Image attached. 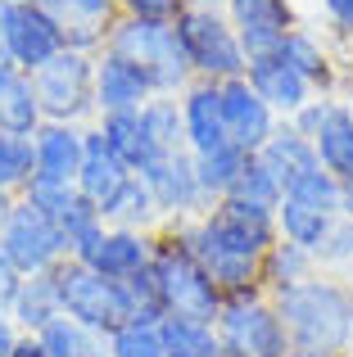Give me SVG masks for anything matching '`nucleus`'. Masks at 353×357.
<instances>
[{
    "label": "nucleus",
    "instance_id": "f257e3e1",
    "mask_svg": "<svg viewBox=\"0 0 353 357\" xmlns=\"http://www.w3.org/2000/svg\"><path fill=\"white\" fill-rule=\"evenodd\" d=\"M176 227L222 294L258 289V262L276 244V208L227 195V199L209 204L200 218L176 222Z\"/></svg>",
    "mask_w": 353,
    "mask_h": 357
},
{
    "label": "nucleus",
    "instance_id": "f03ea898",
    "mask_svg": "<svg viewBox=\"0 0 353 357\" xmlns=\"http://www.w3.org/2000/svg\"><path fill=\"white\" fill-rule=\"evenodd\" d=\"M290 349L299 353H349L353 344V280L336 271H313L308 280L272 294Z\"/></svg>",
    "mask_w": 353,
    "mask_h": 357
},
{
    "label": "nucleus",
    "instance_id": "7ed1b4c3",
    "mask_svg": "<svg viewBox=\"0 0 353 357\" xmlns=\"http://www.w3.org/2000/svg\"><path fill=\"white\" fill-rule=\"evenodd\" d=\"M150 271H154V285H159V298H163V312H168V317L218 321L222 298H227V294L213 285V276L204 271V262L195 258L190 240L181 236L176 222H163V227L154 231Z\"/></svg>",
    "mask_w": 353,
    "mask_h": 357
},
{
    "label": "nucleus",
    "instance_id": "20e7f679",
    "mask_svg": "<svg viewBox=\"0 0 353 357\" xmlns=\"http://www.w3.org/2000/svg\"><path fill=\"white\" fill-rule=\"evenodd\" d=\"M105 50L141 63V68L150 73V82H154V96H181V91L195 82L176 23H154V18L118 14L114 23H109V32H105Z\"/></svg>",
    "mask_w": 353,
    "mask_h": 357
},
{
    "label": "nucleus",
    "instance_id": "39448f33",
    "mask_svg": "<svg viewBox=\"0 0 353 357\" xmlns=\"http://www.w3.org/2000/svg\"><path fill=\"white\" fill-rule=\"evenodd\" d=\"M50 276H54V289H59L63 317L87 326L96 340H109L114 331H123L132 321V298H127L123 280H105L100 271H91L87 262H73V258H63Z\"/></svg>",
    "mask_w": 353,
    "mask_h": 357
},
{
    "label": "nucleus",
    "instance_id": "423d86ee",
    "mask_svg": "<svg viewBox=\"0 0 353 357\" xmlns=\"http://www.w3.org/2000/svg\"><path fill=\"white\" fill-rule=\"evenodd\" d=\"M218 340L227 357H285L290 353V335L281 326L272 294L263 289H245V294H227L218 312Z\"/></svg>",
    "mask_w": 353,
    "mask_h": 357
},
{
    "label": "nucleus",
    "instance_id": "0eeeda50",
    "mask_svg": "<svg viewBox=\"0 0 353 357\" xmlns=\"http://www.w3.org/2000/svg\"><path fill=\"white\" fill-rule=\"evenodd\" d=\"M32 86L45 122H73V127L96 122V54L59 50L45 68L32 73Z\"/></svg>",
    "mask_w": 353,
    "mask_h": 357
},
{
    "label": "nucleus",
    "instance_id": "6e6552de",
    "mask_svg": "<svg viewBox=\"0 0 353 357\" xmlns=\"http://www.w3.org/2000/svg\"><path fill=\"white\" fill-rule=\"evenodd\" d=\"M176 32H181L195 82H218L222 86L231 77H245V68H249L245 45H240L236 23L222 9H186L176 18Z\"/></svg>",
    "mask_w": 353,
    "mask_h": 357
},
{
    "label": "nucleus",
    "instance_id": "1a4fd4ad",
    "mask_svg": "<svg viewBox=\"0 0 353 357\" xmlns=\"http://www.w3.org/2000/svg\"><path fill=\"white\" fill-rule=\"evenodd\" d=\"M0 249H5L9 262H14L18 276H41V271H54L63 258H68L63 231L54 227L41 208H32L23 195L14 199V208H9L5 222H0Z\"/></svg>",
    "mask_w": 353,
    "mask_h": 357
},
{
    "label": "nucleus",
    "instance_id": "9d476101",
    "mask_svg": "<svg viewBox=\"0 0 353 357\" xmlns=\"http://www.w3.org/2000/svg\"><path fill=\"white\" fill-rule=\"evenodd\" d=\"M0 36H5V50H9V59H14V68H23V73L45 68L59 50H68L63 23L45 5L0 0Z\"/></svg>",
    "mask_w": 353,
    "mask_h": 357
},
{
    "label": "nucleus",
    "instance_id": "9b49d317",
    "mask_svg": "<svg viewBox=\"0 0 353 357\" xmlns=\"http://www.w3.org/2000/svg\"><path fill=\"white\" fill-rule=\"evenodd\" d=\"M145 185H150V199L159 208L163 222H190L209 208L200 190V176H195V154L190 149H172V154H159L145 172H136Z\"/></svg>",
    "mask_w": 353,
    "mask_h": 357
},
{
    "label": "nucleus",
    "instance_id": "f8f14e48",
    "mask_svg": "<svg viewBox=\"0 0 353 357\" xmlns=\"http://www.w3.org/2000/svg\"><path fill=\"white\" fill-rule=\"evenodd\" d=\"M222 14L236 23L240 45H245V59H263L276 54L290 27H299L294 14V0H227Z\"/></svg>",
    "mask_w": 353,
    "mask_h": 357
},
{
    "label": "nucleus",
    "instance_id": "ddd939ff",
    "mask_svg": "<svg viewBox=\"0 0 353 357\" xmlns=\"http://www.w3.org/2000/svg\"><path fill=\"white\" fill-rule=\"evenodd\" d=\"M218 91H222V122H227V140H231V145H240L245 154H258L281 118L267 109V100H258V91L249 86L245 77L222 82Z\"/></svg>",
    "mask_w": 353,
    "mask_h": 357
},
{
    "label": "nucleus",
    "instance_id": "4468645a",
    "mask_svg": "<svg viewBox=\"0 0 353 357\" xmlns=\"http://www.w3.org/2000/svg\"><path fill=\"white\" fill-rule=\"evenodd\" d=\"M145 100H154V82L141 63L123 59L114 50L96 54V118L105 114H132Z\"/></svg>",
    "mask_w": 353,
    "mask_h": 357
},
{
    "label": "nucleus",
    "instance_id": "2eb2a0df",
    "mask_svg": "<svg viewBox=\"0 0 353 357\" xmlns=\"http://www.w3.org/2000/svg\"><path fill=\"white\" fill-rule=\"evenodd\" d=\"M276 54H281V59L290 63V68L299 73L317 96H336L340 82H345V68H340L336 50H331V36L317 32V27H303V23L290 27Z\"/></svg>",
    "mask_w": 353,
    "mask_h": 357
},
{
    "label": "nucleus",
    "instance_id": "dca6fc26",
    "mask_svg": "<svg viewBox=\"0 0 353 357\" xmlns=\"http://www.w3.org/2000/svg\"><path fill=\"white\" fill-rule=\"evenodd\" d=\"M154 258V231H132V227H105V236L91 244L87 262L91 271H100L105 280H132L136 271H145Z\"/></svg>",
    "mask_w": 353,
    "mask_h": 357
},
{
    "label": "nucleus",
    "instance_id": "f3484780",
    "mask_svg": "<svg viewBox=\"0 0 353 357\" xmlns=\"http://www.w3.org/2000/svg\"><path fill=\"white\" fill-rule=\"evenodd\" d=\"M245 82L258 91V100H267V109H272L276 118H285V122H290L313 96H317V91H313L308 82H303L299 73H294L290 63L281 59V54H263V59H249Z\"/></svg>",
    "mask_w": 353,
    "mask_h": 357
},
{
    "label": "nucleus",
    "instance_id": "a211bd4d",
    "mask_svg": "<svg viewBox=\"0 0 353 357\" xmlns=\"http://www.w3.org/2000/svg\"><path fill=\"white\" fill-rule=\"evenodd\" d=\"M176 100H181V131H186V149L190 154H209V149L227 145L218 82H190Z\"/></svg>",
    "mask_w": 353,
    "mask_h": 357
},
{
    "label": "nucleus",
    "instance_id": "6ab92c4d",
    "mask_svg": "<svg viewBox=\"0 0 353 357\" xmlns=\"http://www.w3.org/2000/svg\"><path fill=\"white\" fill-rule=\"evenodd\" d=\"M82 145H87V127H73V122H41L32 136V158L36 172L45 181H77L82 167Z\"/></svg>",
    "mask_w": 353,
    "mask_h": 357
},
{
    "label": "nucleus",
    "instance_id": "aec40b11",
    "mask_svg": "<svg viewBox=\"0 0 353 357\" xmlns=\"http://www.w3.org/2000/svg\"><path fill=\"white\" fill-rule=\"evenodd\" d=\"M45 9L63 23L68 50H82V54L105 50V32L118 18V0H45Z\"/></svg>",
    "mask_w": 353,
    "mask_h": 357
},
{
    "label": "nucleus",
    "instance_id": "412c9836",
    "mask_svg": "<svg viewBox=\"0 0 353 357\" xmlns=\"http://www.w3.org/2000/svg\"><path fill=\"white\" fill-rule=\"evenodd\" d=\"M313 149H317V163L336 181H353V100L340 96L326 100V114L313 131Z\"/></svg>",
    "mask_w": 353,
    "mask_h": 357
},
{
    "label": "nucleus",
    "instance_id": "4be33fe9",
    "mask_svg": "<svg viewBox=\"0 0 353 357\" xmlns=\"http://www.w3.org/2000/svg\"><path fill=\"white\" fill-rule=\"evenodd\" d=\"M127 176H132V172H127V163H123V158H118L114 149L105 145L100 127L91 122V127H87V145H82L77 181H73V185H77V195H82V199H91V204L100 208V204H105L109 195H114L118 185L127 181Z\"/></svg>",
    "mask_w": 353,
    "mask_h": 357
},
{
    "label": "nucleus",
    "instance_id": "5701e85b",
    "mask_svg": "<svg viewBox=\"0 0 353 357\" xmlns=\"http://www.w3.org/2000/svg\"><path fill=\"white\" fill-rule=\"evenodd\" d=\"M96 127H100V136H105V145L127 163V172H145V167L163 154L150 140V131H145L141 109H132V114H105V118H96Z\"/></svg>",
    "mask_w": 353,
    "mask_h": 357
},
{
    "label": "nucleus",
    "instance_id": "b1692460",
    "mask_svg": "<svg viewBox=\"0 0 353 357\" xmlns=\"http://www.w3.org/2000/svg\"><path fill=\"white\" fill-rule=\"evenodd\" d=\"M336 227H340L336 213L308 208V204H299V199H281L276 204V240L299 244V249H308L313 258L326 249V240L336 236Z\"/></svg>",
    "mask_w": 353,
    "mask_h": 357
},
{
    "label": "nucleus",
    "instance_id": "393cba45",
    "mask_svg": "<svg viewBox=\"0 0 353 357\" xmlns=\"http://www.w3.org/2000/svg\"><path fill=\"white\" fill-rule=\"evenodd\" d=\"M41 122H45V118H41V105H36L32 73L5 68V73H0V131L32 140Z\"/></svg>",
    "mask_w": 353,
    "mask_h": 357
},
{
    "label": "nucleus",
    "instance_id": "a878e982",
    "mask_svg": "<svg viewBox=\"0 0 353 357\" xmlns=\"http://www.w3.org/2000/svg\"><path fill=\"white\" fill-rule=\"evenodd\" d=\"M258 158H263L267 167L276 172V181H281V190L294 181L299 172H308V167H317V149H313V140L303 136V131H294V122H276V131L267 136V145L258 149Z\"/></svg>",
    "mask_w": 353,
    "mask_h": 357
},
{
    "label": "nucleus",
    "instance_id": "bb28decb",
    "mask_svg": "<svg viewBox=\"0 0 353 357\" xmlns=\"http://www.w3.org/2000/svg\"><path fill=\"white\" fill-rule=\"evenodd\" d=\"M100 218H105V227H132V231H159L163 227L159 208H154V199H150V185L136 172L100 204Z\"/></svg>",
    "mask_w": 353,
    "mask_h": 357
},
{
    "label": "nucleus",
    "instance_id": "cd10ccee",
    "mask_svg": "<svg viewBox=\"0 0 353 357\" xmlns=\"http://www.w3.org/2000/svg\"><path fill=\"white\" fill-rule=\"evenodd\" d=\"M59 312H63V307H59V289H54L50 271L18 280V294H14V303H9V321H14L23 335H36L45 321H54Z\"/></svg>",
    "mask_w": 353,
    "mask_h": 357
},
{
    "label": "nucleus",
    "instance_id": "c85d7f7f",
    "mask_svg": "<svg viewBox=\"0 0 353 357\" xmlns=\"http://www.w3.org/2000/svg\"><path fill=\"white\" fill-rule=\"evenodd\" d=\"M159 340H163V357H227L218 326L200 321V317H163Z\"/></svg>",
    "mask_w": 353,
    "mask_h": 357
},
{
    "label": "nucleus",
    "instance_id": "c756f323",
    "mask_svg": "<svg viewBox=\"0 0 353 357\" xmlns=\"http://www.w3.org/2000/svg\"><path fill=\"white\" fill-rule=\"evenodd\" d=\"M313 271H317V258H313L308 249L276 240L272 249L263 253V262H258V289H263V294H281V289L308 280Z\"/></svg>",
    "mask_w": 353,
    "mask_h": 357
},
{
    "label": "nucleus",
    "instance_id": "7c9ffc66",
    "mask_svg": "<svg viewBox=\"0 0 353 357\" xmlns=\"http://www.w3.org/2000/svg\"><path fill=\"white\" fill-rule=\"evenodd\" d=\"M245 163H249V154L240 145H231V140H227V145H218V149H209V154H195V176H200L204 199H209V204L227 199V195L236 190Z\"/></svg>",
    "mask_w": 353,
    "mask_h": 357
},
{
    "label": "nucleus",
    "instance_id": "2f4dec72",
    "mask_svg": "<svg viewBox=\"0 0 353 357\" xmlns=\"http://www.w3.org/2000/svg\"><path fill=\"white\" fill-rule=\"evenodd\" d=\"M141 122L150 131V140L172 154V149H186V131H181V100L176 96H154L141 105Z\"/></svg>",
    "mask_w": 353,
    "mask_h": 357
},
{
    "label": "nucleus",
    "instance_id": "473e14b6",
    "mask_svg": "<svg viewBox=\"0 0 353 357\" xmlns=\"http://www.w3.org/2000/svg\"><path fill=\"white\" fill-rule=\"evenodd\" d=\"M36 172V158H32V140L27 136H9L0 131V195H23L27 181Z\"/></svg>",
    "mask_w": 353,
    "mask_h": 357
},
{
    "label": "nucleus",
    "instance_id": "72a5a7b5",
    "mask_svg": "<svg viewBox=\"0 0 353 357\" xmlns=\"http://www.w3.org/2000/svg\"><path fill=\"white\" fill-rule=\"evenodd\" d=\"M36 344H41L50 357H82L87 349H96V344H105V340H96L87 326H77L73 317L59 312L54 321H45L41 331H36Z\"/></svg>",
    "mask_w": 353,
    "mask_h": 357
},
{
    "label": "nucleus",
    "instance_id": "f704fd0d",
    "mask_svg": "<svg viewBox=\"0 0 353 357\" xmlns=\"http://www.w3.org/2000/svg\"><path fill=\"white\" fill-rule=\"evenodd\" d=\"M285 199H299L308 204V208H322V213H336L340 204V181L326 172V167H308V172H299L290 185H285Z\"/></svg>",
    "mask_w": 353,
    "mask_h": 357
},
{
    "label": "nucleus",
    "instance_id": "c9c22d12",
    "mask_svg": "<svg viewBox=\"0 0 353 357\" xmlns=\"http://www.w3.org/2000/svg\"><path fill=\"white\" fill-rule=\"evenodd\" d=\"M231 195H240V199H249V204H263V208H276V204L285 199L276 172L258 154H249V163H245V172H240V181H236V190H231Z\"/></svg>",
    "mask_w": 353,
    "mask_h": 357
},
{
    "label": "nucleus",
    "instance_id": "e433bc0d",
    "mask_svg": "<svg viewBox=\"0 0 353 357\" xmlns=\"http://www.w3.org/2000/svg\"><path fill=\"white\" fill-rule=\"evenodd\" d=\"M109 357H163V340H159V326H145V321H127L123 331H114L105 340Z\"/></svg>",
    "mask_w": 353,
    "mask_h": 357
},
{
    "label": "nucleus",
    "instance_id": "4c0bfd02",
    "mask_svg": "<svg viewBox=\"0 0 353 357\" xmlns=\"http://www.w3.org/2000/svg\"><path fill=\"white\" fill-rule=\"evenodd\" d=\"M23 199L32 204V208H41L50 222H59L63 213H68V204L77 199V185H68V181H45V176H32V181H27V190H23Z\"/></svg>",
    "mask_w": 353,
    "mask_h": 357
},
{
    "label": "nucleus",
    "instance_id": "58836bf2",
    "mask_svg": "<svg viewBox=\"0 0 353 357\" xmlns=\"http://www.w3.org/2000/svg\"><path fill=\"white\" fill-rule=\"evenodd\" d=\"M118 14L154 18V23H176L186 14V0H118Z\"/></svg>",
    "mask_w": 353,
    "mask_h": 357
},
{
    "label": "nucleus",
    "instance_id": "ea45409f",
    "mask_svg": "<svg viewBox=\"0 0 353 357\" xmlns=\"http://www.w3.org/2000/svg\"><path fill=\"white\" fill-rule=\"evenodd\" d=\"M317 9H322L326 32L336 36V41H349L353 36V0H317Z\"/></svg>",
    "mask_w": 353,
    "mask_h": 357
},
{
    "label": "nucleus",
    "instance_id": "a19ab883",
    "mask_svg": "<svg viewBox=\"0 0 353 357\" xmlns=\"http://www.w3.org/2000/svg\"><path fill=\"white\" fill-rule=\"evenodd\" d=\"M18 271H14V262L5 258V249H0V317H9V303H14V294H18Z\"/></svg>",
    "mask_w": 353,
    "mask_h": 357
},
{
    "label": "nucleus",
    "instance_id": "79ce46f5",
    "mask_svg": "<svg viewBox=\"0 0 353 357\" xmlns=\"http://www.w3.org/2000/svg\"><path fill=\"white\" fill-rule=\"evenodd\" d=\"M18 335H23V331H18V326L9 321V317H0V357H9V353H14Z\"/></svg>",
    "mask_w": 353,
    "mask_h": 357
},
{
    "label": "nucleus",
    "instance_id": "37998d69",
    "mask_svg": "<svg viewBox=\"0 0 353 357\" xmlns=\"http://www.w3.org/2000/svg\"><path fill=\"white\" fill-rule=\"evenodd\" d=\"M9 357H50V353L36 344V335H18V344H14V353H9Z\"/></svg>",
    "mask_w": 353,
    "mask_h": 357
},
{
    "label": "nucleus",
    "instance_id": "c03bdc74",
    "mask_svg": "<svg viewBox=\"0 0 353 357\" xmlns=\"http://www.w3.org/2000/svg\"><path fill=\"white\" fill-rule=\"evenodd\" d=\"M336 218L353 222V181H340V204H336Z\"/></svg>",
    "mask_w": 353,
    "mask_h": 357
},
{
    "label": "nucleus",
    "instance_id": "a18cd8bd",
    "mask_svg": "<svg viewBox=\"0 0 353 357\" xmlns=\"http://www.w3.org/2000/svg\"><path fill=\"white\" fill-rule=\"evenodd\" d=\"M345 231V276H353V222H340Z\"/></svg>",
    "mask_w": 353,
    "mask_h": 357
},
{
    "label": "nucleus",
    "instance_id": "49530a36",
    "mask_svg": "<svg viewBox=\"0 0 353 357\" xmlns=\"http://www.w3.org/2000/svg\"><path fill=\"white\" fill-rule=\"evenodd\" d=\"M227 0H186V9H222Z\"/></svg>",
    "mask_w": 353,
    "mask_h": 357
},
{
    "label": "nucleus",
    "instance_id": "de8ad7c7",
    "mask_svg": "<svg viewBox=\"0 0 353 357\" xmlns=\"http://www.w3.org/2000/svg\"><path fill=\"white\" fill-rule=\"evenodd\" d=\"M5 68H14V59H9V50H5V36H0V73Z\"/></svg>",
    "mask_w": 353,
    "mask_h": 357
},
{
    "label": "nucleus",
    "instance_id": "09e8293b",
    "mask_svg": "<svg viewBox=\"0 0 353 357\" xmlns=\"http://www.w3.org/2000/svg\"><path fill=\"white\" fill-rule=\"evenodd\" d=\"M14 208V195H0V222H5V213Z\"/></svg>",
    "mask_w": 353,
    "mask_h": 357
},
{
    "label": "nucleus",
    "instance_id": "8fccbe9b",
    "mask_svg": "<svg viewBox=\"0 0 353 357\" xmlns=\"http://www.w3.org/2000/svg\"><path fill=\"white\" fill-rule=\"evenodd\" d=\"M82 357H109V349H105V344H96V349H87Z\"/></svg>",
    "mask_w": 353,
    "mask_h": 357
},
{
    "label": "nucleus",
    "instance_id": "3c124183",
    "mask_svg": "<svg viewBox=\"0 0 353 357\" xmlns=\"http://www.w3.org/2000/svg\"><path fill=\"white\" fill-rule=\"evenodd\" d=\"M345 63H349V68H353V36H349V41H345Z\"/></svg>",
    "mask_w": 353,
    "mask_h": 357
},
{
    "label": "nucleus",
    "instance_id": "603ef678",
    "mask_svg": "<svg viewBox=\"0 0 353 357\" xmlns=\"http://www.w3.org/2000/svg\"><path fill=\"white\" fill-rule=\"evenodd\" d=\"M18 5H45V0H18Z\"/></svg>",
    "mask_w": 353,
    "mask_h": 357
},
{
    "label": "nucleus",
    "instance_id": "864d4df0",
    "mask_svg": "<svg viewBox=\"0 0 353 357\" xmlns=\"http://www.w3.org/2000/svg\"><path fill=\"white\" fill-rule=\"evenodd\" d=\"M349 353H353V344H349Z\"/></svg>",
    "mask_w": 353,
    "mask_h": 357
}]
</instances>
